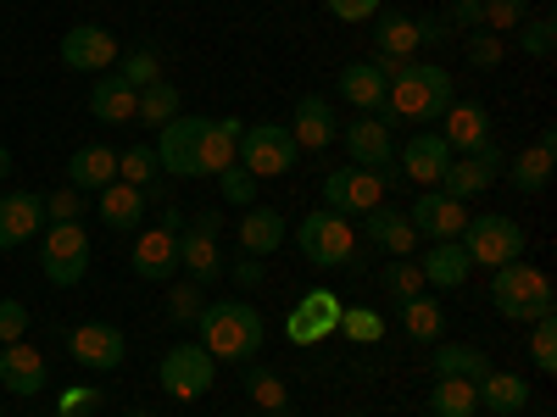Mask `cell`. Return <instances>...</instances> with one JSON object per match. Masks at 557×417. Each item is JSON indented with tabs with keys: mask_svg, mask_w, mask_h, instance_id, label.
Returning a JSON list of instances; mask_svg holds the SVG:
<instances>
[{
	"mask_svg": "<svg viewBox=\"0 0 557 417\" xmlns=\"http://www.w3.org/2000/svg\"><path fill=\"white\" fill-rule=\"evenodd\" d=\"M341 312H346V301L335 290H307L285 317V340L290 345H318V340L341 334Z\"/></svg>",
	"mask_w": 557,
	"mask_h": 417,
	"instance_id": "13",
	"label": "cell"
},
{
	"mask_svg": "<svg viewBox=\"0 0 557 417\" xmlns=\"http://www.w3.org/2000/svg\"><path fill=\"white\" fill-rule=\"evenodd\" d=\"M296 139H290V128L285 123H246V134H240V151H235V162L251 173V178H285L290 167H296Z\"/></svg>",
	"mask_w": 557,
	"mask_h": 417,
	"instance_id": "10",
	"label": "cell"
},
{
	"mask_svg": "<svg viewBox=\"0 0 557 417\" xmlns=\"http://www.w3.org/2000/svg\"><path fill=\"white\" fill-rule=\"evenodd\" d=\"M396 117L385 112H362L351 123H341V139H346V156L351 167H368V173H380L385 178V190H401V167H396Z\"/></svg>",
	"mask_w": 557,
	"mask_h": 417,
	"instance_id": "5",
	"label": "cell"
},
{
	"mask_svg": "<svg viewBox=\"0 0 557 417\" xmlns=\"http://www.w3.org/2000/svg\"><path fill=\"white\" fill-rule=\"evenodd\" d=\"M323 12L335 23H374L385 12V0H323Z\"/></svg>",
	"mask_w": 557,
	"mask_h": 417,
	"instance_id": "49",
	"label": "cell"
},
{
	"mask_svg": "<svg viewBox=\"0 0 557 417\" xmlns=\"http://www.w3.org/2000/svg\"><path fill=\"white\" fill-rule=\"evenodd\" d=\"M446 39H451L446 17H418V45H446Z\"/></svg>",
	"mask_w": 557,
	"mask_h": 417,
	"instance_id": "55",
	"label": "cell"
},
{
	"mask_svg": "<svg viewBox=\"0 0 557 417\" xmlns=\"http://www.w3.org/2000/svg\"><path fill=\"white\" fill-rule=\"evenodd\" d=\"M469 201H451L446 190H424L412 206H407V223L418 240H457L462 228H469Z\"/></svg>",
	"mask_w": 557,
	"mask_h": 417,
	"instance_id": "17",
	"label": "cell"
},
{
	"mask_svg": "<svg viewBox=\"0 0 557 417\" xmlns=\"http://www.w3.org/2000/svg\"><path fill=\"white\" fill-rule=\"evenodd\" d=\"M380 290L401 306V301H412V295H424L430 285H424V273H418V262H407V256H391L385 262V273H380Z\"/></svg>",
	"mask_w": 557,
	"mask_h": 417,
	"instance_id": "40",
	"label": "cell"
},
{
	"mask_svg": "<svg viewBox=\"0 0 557 417\" xmlns=\"http://www.w3.org/2000/svg\"><path fill=\"white\" fill-rule=\"evenodd\" d=\"M212 374H218V362L207 356V345H168V356L157 367V379L173 401H201L212 390Z\"/></svg>",
	"mask_w": 557,
	"mask_h": 417,
	"instance_id": "11",
	"label": "cell"
},
{
	"mask_svg": "<svg viewBox=\"0 0 557 417\" xmlns=\"http://www.w3.org/2000/svg\"><path fill=\"white\" fill-rule=\"evenodd\" d=\"M101 401H107V395H101L96 384H73V390L57 401V417H89V412H96Z\"/></svg>",
	"mask_w": 557,
	"mask_h": 417,
	"instance_id": "50",
	"label": "cell"
},
{
	"mask_svg": "<svg viewBox=\"0 0 557 417\" xmlns=\"http://www.w3.org/2000/svg\"><path fill=\"white\" fill-rule=\"evenodd\" d=\"M117 178V151L112 146H78L73 156H67V184L84 195V190H107V184Z\"/></svg>",
	"mask_w": 557,
	"mask_h": 417,
	"instance_id": "30",
	"label": "cell"
},
{
	"mask_svg": "<svg viewBox=\"0 0 557 417\" xmlns=\"http://www.w3.org/2000/svg\"><path fill=\"white\" fill-rule=\"evenodd\" d=\"M491 351L485 345H435V379H469L480 384L491 374Z\"/></svg>",
	"mask_w": 557,
	"mask_h": 417,
	"instance_id": "33",
	"label": "cell"
},
{
	"mask_svg": "<svg viewBox=\"0 0 557 417\" xmlns=\"http://www.w3.org/2000/svg\"><path fill=\"white\" fill-rule=\"evenodd\" d=\"M285 240H290L285 212H273V206H262V201L240 212V251H246V256H262V262H268Z\"/></svg>",
	"mask_w": 557,
	"mask_h": 417,
	"instance_id": "26",
	"label": "cell"
},
{
	"mask_svg": "<svg viewBox=\"0 0 557 417\" xmlns=\"http://www.w3.org/2000/svg\"><path fill=\"white\" fill-rule=\"evenodd\" d=\"M196 329H201V345L212 362H240V367L257 362V351L268 340V323L251 301H207Z\"/></svg>",
	"mask_w": 557,
	"mask_h": 417,
	"instance_id": "3",
	"label": "cell"
},
{
	"mask_svg": "<svg viewBox=\"0 0 557 417\" xmlns=\"http://www.w3.org/2000/svg\"><path fill=\"white\" fill-rule=\"evenodd\" d=\"M418 273H424V285H435V290H462L469 273H474V262H469V251H462L457 240H430V251L418 256Z\"/></svg>",
	"mask_w": 557,
	"mask_h": 417,
	"instance_id": "28",
	"label": "cell"
},
{
	"mask_svg": "<svg viewBox=\"0 0 557 417\" xmlns=\"http://www.w3.org/2000/svg\"><path fill=\"white\" fill-rule=\"evenodd\" d=\"M207 306V290L196 285V278H178V285H168V317L178 323V329H190V323L201 317Z\"/></svg>",
	"mask_w": 557,
	"mask_h": 417,
	"instance_id": "42",
	"label": "cell"
},
{
	"mask_svg": "<svg viewBox=\"0 0 557 417\" xmlns=\"http://www.w3.org/2000/svg\"><path fill=\"white\" fill-rule=\"evenodd\" d=\"M117 62H123V73H117V78H123L128 89H146V84L168 78V67H162V45H157V39H139L134 51H128V56H117Z\"/></svg>",
	"mask_w": 557,
	"mask_h": 417,
	"instance_id": "39",
	"label": "cell"
},
{
	"mask_svg": "<svg viewBox=\"0 0 557 417\" xmlns=\"http://www.w3.org/2000/svg\"><path fill=\"white\" fill-rule=\"evenodd\" d=\"M362 235L374 240V245H380L385 256H412V251H418V235H412L407 212H385V206L362 212Z\"/></svg>",
	"mask_w": 557,
	"mask_h": 417,
	"instance_id": "31",
	"label": "cell"
},
{
	"mask_svg": "<svg viewBox=\"0 0 557 417\" xmlns=\"http://www.w3.org/2000/svg\"><path fill=\"white\" fill-rule=\"evenodd\" d=\"M457 245L469 251L474 267H502V262H519L524 256V228L513 217H502V212H480L457 235Z\"/></svg>",
	"mask_w": 557,
	"mask_h": 417,
	"instance_id": "9",
	"label": "cell"
},
{
	"mask_svg": "<svg viewBox=\"0 0 557 417\" xmlns=\"http://www.w3.org/2000/svg\"><path fill=\"white\" fill-rule=\"evenodd\" d=\"M441 139L451 146V156H469V151L491 146V112L480 101H451L441 117Z\"/></svg>",
	"mask_w": 557,
	"mask_h": 417,
	"instance_id": "24",
	"label": "cell"
},
{
	"mask_svg": "<svg viewBox=\"0 0 557 417\" xmlns=\"http://www.w3.org/2000/svg\"><path fill=\"white\" fill-rule=\"evenodd\" d=\"M117 178L134 184V190H151V184H162L168 173H162V162H157L151 146H128V151L117 156Z\"/></svg>",
	"mask_w": 557,
	"mask_h": 417,
	"instance_id": "41",
	"label": "cell"
},
{
	"mask_svg": "<svg viewBox=\"0 0 557 417\" xmlns=\"http://www.w3.org/2000/svg\"><path fill=\"white\" fill-rule=\"evenodd\" d=\"M341 334L357 340V345H380L385 317H380V312H368V306H351V312H341Z\"/></svg>",
	"mask_w": 557,
	"mask_h": 417,
	"instance_id": "45",
	"label": "cell"
},
{
	"mask_svg": "<svg viewBox=\"0 0 557 417\" xmlns=\"http://www.w3.org/2000/svg\"><path fill=\"white\" fill-rule=\"evenodd\" d=\"M446 28L474 34L480 28V0H451V7H446Z\"/></svg>",
	"mask_w": 557,
	"mask_h": 417,
	"instance_id": "53",
	"label": "cell"
},
{
	"mask_svg": "<svg viewBox=\"0 0 557 417\" xmlns=\"http://www.w3.org/2000/svg\"><path fill=\"white\" fill-rule=\"evenodd\" d=\"M178 112H184V96H178V84H173V78H157V84L139 89V106H134V117H139V123L162 128V123H173Z\"/></svg>",
	"mask_w": 557,
	"mask_h": 417,
	"instance_id": "37",
	"label": "cell"
},
{
	"mask_svg": "<svg viewBox=\"0 0 557 417\" xmlns=\"http://www.w3.org/2000/svg\"><path fill=\"white\" fill-rule=\"evenodd\" d=\"M146 212H151L146 190H134V184H123V178H112L101 190V223L112 228V235H134V228L146 223Z\"/></svg>",
	"mask_w": 557,
	"mask_h": 417,
	"instance_id": "29",
	"label": "cell"
},
{
	"mask_svg": "<svg viewBox=\"0 0 557 417\" xmlns=\"http://www.w3.org/2000/svg\"><path fill=\"white\" fill-rule=\"evenodd\" d=\"M552 167H557V128L546 123L530 146L507 162V184H513L519 195H541L546 184H552Z\"/></svg>",
	"mask_w": 557,
	"mask_h": 417,
	"instance_id": "21",
	"label": "cell"
},
{
	"mask_svg": "<svg viewBox=\"0 0 557 417\" xmlns=\"http://www.w3.org/2000/svg\"><path fill=\"white\" fill-rule=\"evenodd\" d=\"M519 417H552V412H519Z\"/></svg>",
	"mask_w": 557,
	"mask_h": 417,
	"instance_id": "58",
	"label": "cell"
},
{
	"mask_svg": "<svg viewBox=\"0 0 557 417\" xmlns=\"http://www.w3.org/2000/svg\"><path fill=\"white\" fill-rule=\"evenodd\" d=\"M57 56H62L67 73H112L117 56H123V45H117V34L101 28V23H78V28L62 34V51H57Z\"/></svg>",
	"mask_w": 557,
	"mask_h": 417,
	"instance_id": "12",
	"label": "cell"
},
{
	"mask_svg": "<svg viewBox=\"0 0 557 417\" xmlns=\"http://www.w3.org/2000/svg\"><path fill=\"white\" fill-rule=\"evenodd\" d=\"M480 406L491 417H519L530 412V384L519 374H502V367H491V374L480 379Z\"/></svg>",
	"mask_w": 557,
	"mask_h": 417,
	"instance_id": "32",
	"label": "cell"
},
{
	"mask_svg": "<svg viewBox=\"0 0 557 417\" xmlns=\"http://www.w3.org/2000/svg\"><path fill=\"white\" fill-rule=\"evenodd\" d=\"M23 334H28V306L17 295H7V301H0V345H12Z\"/></svg>",
	"mask_w": 557,
	"mask_h": 417,
	"instance_id": "51",
	"label": "cell"
},
{
	"mask_svg": "<svg viewBox=\"0 0 557 417\" xmlns=\"http://www.w3.org/2000/svg\"><path fill=\"white\" fill-rule=\"evenodd\" d=\"M451 101H457V78L446 67L401 62L391 89H385V117H396V123H441Z\"/></svg>",
	"mask_w": 557,
	"mask_h": 417,
	"instance_id": "2",
	"label": "cell"
},
{
	"mask_svg": "<svg viewBox=\"0 0 557 417\" xmlns=\"http://www.w3.org/2000/svg\"><path fill=\"white\" fill-rule=\"evenodd\" d=\"M39 273L51 278V285H62V290L84 285V273H89V235H84V223H45V235H39Z\"/></svg>",
	"mask_w": 557,
	"mask_h": 417,
	"instance_id": "8",
	"label": "cell"
},
{
	"mask_svg": "<svg viewBox=\"0 0 557 417\" xmlns=\"http://www.w3.org/2000/svg\"><path fill=\"white\" fill-rule=\"evenodd\" d=\"M67 356L78 367H89V374H117L123 356H128V340H123L117 323H78L67 334Z\"/></svg>",
	"mask_w": 557,
	"mask_h": 417,
	"instance_id": "15",
	"label": "cell"
},
{
	"mask_svg": "<svg viewBox=\"0 0 557 417\" xmlns=\"http://www.w3.org/2000/svg\"><path fill=\"white\" fill-rule=\"evenodd\" d=\"M128 267H134V278H146V285H168V278L178 273V235L168 223L139 228V240L128 251Z\"/></svg>",
	"mask_w": 557,
	"mask_h": 417,
	"instance_id": "19",
	"label": "cell"
},
{
	"mask_svg": "<svg viewBox=\"0 0 557 417\" xmlns=\"http://www.w3.org/2000/svg\"><path fill=\"white\" fill-rule=\"evenodd\" d=\"M396 167H401V178H412V184H424V190H435L441 173L451 167V146L441 139V128H418L407 146L396 151Z\"/></svg>",
	"mask_w": 557,
	"mask_h": 417,
	"instance_id": "18",
	"label": "cell"
},
{
	"mask_svg": "<svg viewBox=\"0 0 557 417\" xmlns=\"http://www.w3.org/2000/svg\"><path fill=\"white\" fill-rule=\"evenodd\" d=\"M385 89H391V78L374 62H346L335 78V96L357 112H385Z\"/></svg>",
	"mask_w": 557,
	"mask_h": 417,
	"instance_id": "27",
	"label": "cell"
},
{
	"mask_svg": "<svg viewBox=\"0 0 557 417\" xmlns=\"http://www.w3.org/2000/svg\"><path fill=\"white\" fill-rule=\"evenodd\" d=\"M374 62L380 67H396V62H412L424 45H418V17H407V12H380L374 17Z\"/></svg>",
	"mask_w": 557,
	"mask_h": 417,
	"instance_id": "25",
	"label": "cell"
},
{
	"mask_svg": "<svg viewBox=\"0 0 557 417\" xmlns=\"http://www.w3.org/2000/svg\"><path fill=\"white\" fill-rule=\"evenodd\" d=\"M240 134H246L240 117H184L178 112L173 123H162L151 151H157L162 173H173V178H218L223 167H235Z\"/></svg>",
	"mask_w": 557,
	"mask_h": 417,
	"instance_id": "1",
	"label": "cell"
},
{
	"mask_svg": "<svg viewBox=\"0 0 557 417\" xmlns=\"http://www.w3.org/2000/svg\"><path fill=\"white\" fill-rule=\"evenodd\" d=\"M218 195H223V206H240L246 212V206H257V178L235 162V167L218 173Z\"/></svg>",
	"mask_w": 557,
	"mask_h": 417,
	"instance_id": "43",
	"label": "cell"
},
{
	"mask_svg": "<svg viewBox=\"0 0 557 417\" xmlns=\"http://www.w3.org/2000/svg\"><path fill=\"white\" fill-rule=\"evenodd\" d=\"M262 278H268V262L262 256H240L235 262V285L240 290H262Z\"/></svg>",
	"mask_w": 557,
	"mask_h": 417,
	"instance_id": "54",
	"label": "cell"
},
{
	"mask_svg": "<svg viewBox=\"0 0 557 417\" xmlns=\"http://www.w3.org/2000/svg\"><path fill=\"white\" fill-rule=\"evenodd\" d=\"M78 212H84V201H78L73 184L57 190V195H45V223H78Z\"/></svg>",
	"mask_w": 557,
	"mask_h": 417,
	"instance_id": "52",
	"label": "cell"
},
{
	"mask_svg": "<svg viewBox=\"0 0 557 417\" xmlns=\"http://www.w3.org/2000/svg\"><path fill=\"white\" fill-rule=\"evenodd\" d=\"M385 178L380 173H368V167H335L330 178H323V206L330 212H374V206H385Z\"/></svg>",
	"mask_w": 557,
	"mask_h": 417,
	"instance_id": "16",
	"label": "cell"
},
{
	"mask_svg": "<svg viewBox=\"0 0 557 417\" xmlns=\"http://www.w3.org/2000/svg\"><path fill=\"white\" fill-rule=\"evenodd\" d=\"M524 23V0H480V28L485 34H513Z\"/></svg>",
	"mask_w": 557,
	"mask_h": 417,
	"instance_id": "46",
	"label": "cell"
},
{
	"mask_svg": "<svg viewBox=\"0 0 557 417\" xmlns=\"http://www.w3.org/2000/svg\"><path fill=\"white\" fill-rule=\"evenodd\" d=\"M530 356H535V367H541L546 379L557 374V312L541 317V323H530Z\"/></svg>",
	"mask_w": 557,
	"mask_h": 417,
	"instance_id": "44",
	"label": "cell"
},
{
	"mask_svg": "<svg viewBox=\"0 0 557 417\" xmlns=\"http://www.w3.org/2000/svg\"><path fill=\"white\" fill-rule=\"evenodd\" d=\"M502 167H507L502 146H480V151H469V156H451V167L441 173L435 190H446L451 201H474V195H485L491 184L502 178Z\"/></svg>",
	"mask_w": 557,
	"mask_h": 417,
	"instance_id": "14",
	"label": "cell"
},
{
	"mask_svg": "<svg viewBox=\"0 0 557 417\" xmlns=\"http://www.w3.org/2000/svg\"><path fill=\"white\" fill-rule=\"evenodd\" d=\"M128 417H157V412H146V406H134V412H128Z\"/></svg>",
	"mask_w": 557,
	"mask_h": 417,
	"instance_id": "57",
	"label": "cell"
},
{
	"mask_svg": "<svg viewBox=\"0 0 557 417\" xmlns=\"http://www.w3.org/2000/svg\"><path fill=\"white\" fill-rule=\"evenodd\" d=\"M7 178H12V151L0 146V184H7Z\"/></svg>",
	"mask_w": 557,
	"mask_h": 417,
	"instance_id": "56",
	"label": "cell"
},
{
	"mask_svg": "<svg viewBox=\"0 0 557 417\" xmlns=\"http://www.w3.org/2000/svg\"><path fill=\"white\" fill-rule=\"evenodd\" d=\"M246 395H251V406H257L262 417H290V390H285V379H278L273 367H262V362H246Z\"/></svg>",
	"mask_w": 557,
	"mask_h": 417,
	"instance_id": "36",
	"label": "cell"
},
{
	"mask_svg": "<svg viewBox=\"0 0 557 417\" xmlns=\"http://www.w3.org/2000/svg\"><path fill=\"white\" fill-rule=\"evenodd\" d=\"M491 306L507 317V323H541L557 312V290L541 267H530L524 256L519 262H502L491 267Z\"/></svg>",
	"mask_w": 557,
	"mask_h": 417,
	"instance_id": "4",
	"label": "cell"
},
{
	"mask_svg": "<svg viewBox=\"0 0 557 417\" xmlns=\"http://www.w3.org/2000/svg\"><path fill=\"white\" fill-rule=\"evenodd\" d=\"M218 235H223V212H212V206L184 212V228H178V267H184V278H196L201 290L223 278Z\"/></svg>",
	"mask_w": 557,
	"mask_h": 417,
	"instance_id": "6",
	"label": "cell"
},
{
	"mask_svg": "<svg viewBox=\"0 0 557 417\" xmlns=\"http://www.w3.org/2000/svg\"><path fill=\"white\" fill-rule=\"evenodd\" d=\"M462 51H469V62H474V67H502L507 45H502V34H485V28H474V34H469V45H462Z\"/></svg>",
	"mask_w": 557,
	"mask_h": 417,
	"instance_id": "48",
	"label": "cell"
},
{
	"mask_svg": "<svg viewBox=\"0 0 557 417\" xmlns=\"http://www.w3.org/2000/svg\"><path fill=\"white\" fill-rule=\"evenodd\" d=\"M524 34H519V45H524V56H535V62H546L552 51H557V23L552 17H530V23H519Z\"/></svg>",
	"mask_w": 557,
	"mask_h": 417,
	"instance_id": "47",
	"label": "cell"
},
{
	"mask_svg": "<svg viewBox=\"0 0 557 417\" xmlns=\"http://www.w3.org/2000/svg\"><path fill=\"white\" fill-rule=\"evenodd\" d=\"M396 312H401L407 340H418V345H441V334H446V306H441V301L412 295V301H401Z\"/></svg>",
	"mask_w": 557,
	"mask_h": 417,
	"instance_id": "35",
	"label": "cell"
},
{
	"mask_svg": "<svg viewBox=\"0 0 557 417\" xmlns=\"http://www.w3.org/2000/svg\"><path fill=\"white\" fill-rule=\"evenodd\" d=\"M341 417H368V412H341Z\"/></svg>",
	"mask_w": 557,
	"mask_h": 417,
	"instance_id": "59",
	"label": "cell"
},
{
	"mask_svg": "<svg viewBox=\"0 0 557 417\" xmlns=\"http://www.w3.org/2000/svg\"><path fill=\"white\" fill-rule=\"evenodd\" d=\"M285 128L296 139V151H330L335 139H341V112H335L330 96H301L296 101V117Z\"/></svg>",
	"mask_w": 557,
	"mask_h": 417,
	"instance_id": "20",
	"label": "cell"
},
{
	"mask_svg": "<svg viewBox=\"0 0 557 417\" xmlns=\"http://www.w3.org/2000/svg\"><path fill=\"white\" fill-rule=\"evenodd\" d=\"M296 245H301V256L312 267H357V228L341 212H330V206H318V212L301 217Z\"/></svg>",
	"mask_w": 557,
	"mask_h": 417,
	"instance_id": "7",
	"label": "cell"
},
{
	"mask_svg": "<svg viewBox=\"0 0 557 417\" xmlns=\"http://www.w3.org/2000/svg\"><path fill=\"white\" fill-rule=\"evenodd\" d=\"M430 412L435 417H480V384H469V379H435Z\"/></svg>",
	"mask_w": 557,
	"mask_h": 417,
	"instance_id": "38",
	"label": "cell"
},
{
	"mask_svg": "<svg viewBox=\"0 0 557 417\" xmlns=\"http://www.w3.org/2000/svg\"><path fill=\"white\" fill-rule=\"evenodd\" d=\"M45 384H51V374H45V356L23 340L0 345V395H45Z\"/></svg>",
	"mask_w": 557,
	"mask_h": 417,
	"instance_id": "23",
	"label": "cell"
},
{
	"mask_svg": "<svg viewBox=\"0 0 557 417\" xmlns=\"http://www.w3.org/2000/svg\"><path fill=\"white\" fill-rule=\"evenodd\" d=\"M45 235V195L17 190V195H0V251H23Z\"/></svg>",
	"mask_w": 557,
	"mask_h": 417,
	"instance_id": "22",
	"label": "cell"
},
{
	"mask_svg": "<svg viewBox=\"0 0 557 417\" xmlns=\"http://www.w3.org/2000/svg\"><path fill=\"white\" fill-rule=\"evenodd\" d=\"M134 106L139 89H128L123 78H96V89H89V117L96 123H134Z\"/></svg>",
	"mask_w": 557,
	"mask_h": 417,
	"instance_id": "34",
	"label": "cell"
}]
</instances>
